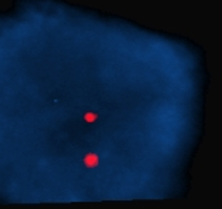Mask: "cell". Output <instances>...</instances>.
Listing matches in <instances>:
<instances>
[{"label":"cell","instance_id":"obj_1","mask_svg":"<svg viewBox=\"0 0 222 209\" xmlns=\"http://www.w3.org/2000/svg\"><path fill=\"white\" fill-rule=\"evenodd\" d=\"M85 165H87V167H96V165H97V158L93 157V155H88L87 159H85Z\"/></svg>","mask_w":222,"mask_h":209},{"label":"cell","instance_id":"obj_2","mask_svg":"<svg viewBox=\"0 0 222 209\" xmlns=\"http://www.w3.org/2000/svg\"><path fill=\"white\" fill-rule=\"evenodd\" d=\"M96 118H97L96 114H87V115H85V121H94Z\"/></svg>","mask_w":222,"mask_h":209}]
</instances>
